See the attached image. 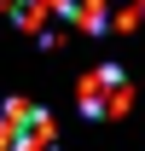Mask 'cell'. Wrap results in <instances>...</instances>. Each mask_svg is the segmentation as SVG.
<instances>
[{
	"label": "cell",
	"instance_id": "1",
	"mask_svg": "<svg viewBox=\"0 0 145 151\" xmlns=\"http://www.w3.org/2000/svg\"><path fill=\"white\" fill-rule=\"evenodd\" d=\"M0 151H58L52 116L29 99H6L0 105Z\"/></svg>",
	"mask_w": 145,
	"mask_h": 151
},
{
	"label": "cell",
	"instance_id": "2",
	"mask_svg": "<svg viewBox=\"0 0 145 151\" xmlns=\"http://www.w3.org/2000/svg\"><path fill=\"white\" fill-rule=\"evenodd\" d=\"M75 105H81V116H93V122H116V116L134 105L128 70H116V64L87 70V76H81V87H75Z\"/></svg>",
	"mask_w": 145,
	"mask_h": 151
},
{
	"label": "cell",
	"instance_id": "3",
	"mask_svg": "<svg viewBox=\"0 0 145 151\" xmlns=\"http://www.w3.org/2000/svg\"><path fill=\"white\" fill-rule=\"evenodd\" d=\"M64 23L87 29V35H110V29H134L145 18V0H52Z\"/></svg>",
	"mask_w": 145,
	"mask_h": 151
}]
</instances>
